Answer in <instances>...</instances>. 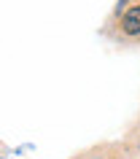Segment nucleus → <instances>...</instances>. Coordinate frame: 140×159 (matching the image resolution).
Returning a JSON list of instances; mask_svg holds the SVG:
<instances>
[{"instance_id": "obj_1", "label": "nucleus", "mask_w": 140, "mask_h": 159, "mask_svg": "<svg viewBox=\"0 0 140 159\" xmlns=\"http://www.w3.org/2000/svg\"><path fill=\"white\" fill-rule=\"evenodd\" d=\"M121 27H124L127 35H138L140 33V6H135V8H129L127 14H124Z\"/></svg>"}]
</instances>
